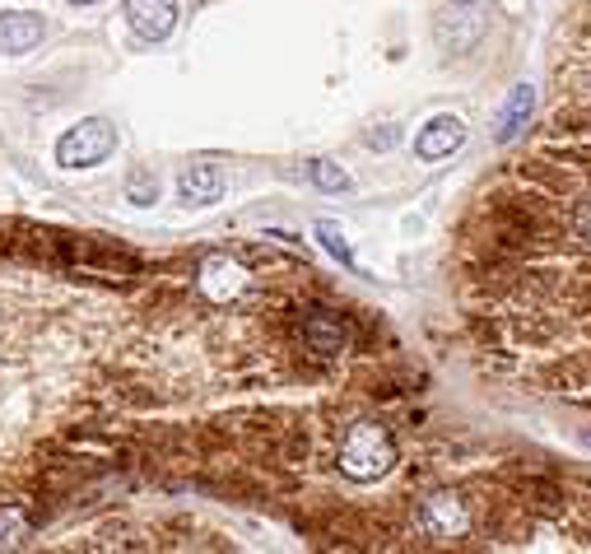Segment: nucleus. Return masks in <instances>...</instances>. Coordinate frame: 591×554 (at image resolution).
Returning <instances> with one entry per match:
<instances>
[{"instance_id":"nucleus-1","label":"nucleus","mask_w":591,"mask_h":554,"mask_svg":"<svg viewBox=\"0 0 591 554\" xmlns=\"http://www.w3.org/2000/svg\"><path fill=\"white\" fill-rule=\"evenodd\" d=\"M336 466H340V475H350L359 485H373V480H382L396 466V443H391V433L382 424H354L340 438Z\"/></svg>"},{"instance_id":"nucleus-2","label":"nucleus","mask_w":591,"mask_h":554,"mask_svg":"<svg viewBox=\"0 0 591 554\" xmlns=\"http://www.w3.org/2000/svg\"><path fill=\"white\" fill-rule=\"evenodd\" d=\"M191 280H196V294H201L210 308H229V303H238V298L247 294L252 271H247L238 257H229V252H210V257H201V266H196Z\"/></svg>"},{"instance_id":"nucleus-3","label":"nucleus","mask_w":591,"mask_h":554,"mask_svg":"<svg viewBox=\"0 0 591 554\" xmlns=\"http://www.w3.org/2000/svg\"><path fill=\"white\" fill-rule=\"evenodd\" d=\"M112 145H117L112 122L89 117V122H75L66 136H61V145H56V163H61V168H94V163H103L112 154Z\"/></svg>"},{"instance_id":"nucleus-4","label":"nucleus","mask_w":591,"mask_h":554,"mask_svg":"<svg viewBox=\"0 0 591 554\" xmlns=\"http://www.w3.org/2000/svg\"><path fill=\"white\" fill-rule=\"evenodd\" d=\"M415 522L433 541H457V536L471 531V503L461 499V494H452V489H438V494H429V499L419 503Z\"/></svg>"},{"instance_id":"nucleus-5","label":"nucleus","mask_w":591,"mask_h":554,"mask_svg":"<svg viewBox=\"0 0 591 554\" xmlns=\"http://www.w3.org/2000/svg\"><path fill=\"white\" fill-rule=\"evenodd\" d=\"M433 33H438V42H443V52H452V56L471 52L484 33L480 5H461V0L457 5H443V14L433 19Z\"/></svg>"},{"instance_id":"nucleus-6","label":"nucleus","mask_w":591,"mask_h":554,"mask_svg":"<svg viewBox=\"0 0 591 554\" xmlns=\"http://www.w3.org/2000/svg\"><path fill=\"white\" fill-rule=\"evenodd\" d=\"M298 336H303V345H308L312 354H340L345 350V340H350V331H345V322H340L336 312L326 308H308L303 317H298Z\"/></svg>"},{"instance_id":"nucleus-7","label":"nucleus","mask_w":591,"mask_h":554,"mask_svg":"<svg viewBox=\"0 0 591 554\" xmlns=\"http://www.w3.org/2000/svg\"><path fill=\"white\" fill-rule=\"evenodd\" d=\"M126 24L135 38L163 42L177 28V0H126Z\"/></svg>"},{"instance_id":"nucleus-8","label":"nucleus","mask_w":591,"mask_h":554,"mask_svg":"<svg viewBox=\"0 0 591 554\" xmlns=\"http://www.w3.org/2000/svg\"><path fill=\"white\" fill-rule=\"evenodd\" d=\"M466 145V126L457 117H433L424 122V131L415 136V154L419 159H447V154H457Z\"/></svg>"},{"instance_id":"nucleus-9","label":"nucleus","mask_w":591,"mask_h":554,"mask_svg":"<svg viewBox=\"0 0 591 554\" xmlns=\"http://www.w3.org/2000/svg\"><path fill=\"white\" fill-rule=\"evenodd\" d=\"M42 42V19L28 10H0V52L24 56Z\"/></svg>"},{"instance_id":"nucleus-10","label":"nucleus","mask_w":591,"mask_h":554,"mask_svg":"<svg viewBox=\"0 0 591 554\" xmlns=\"http://www.w3.org/2000/svg\"><path fill=\"white\" fill-rule=\"evenodd\" d=\"M177 196H182V205H215L224 196V173L215 163H191L177 177Z\"/></svg>"},{"instance_id":"nucleus-11","label":"nucleus","mask_w":591,"mask_h":554,"mask_svg":"<svg viewBox=\"0 0 591 554\" xmlns=\"http://www.w3.org/2000/svg\"><path fill=\"white\" fill-rule=\"evenodd\" d=\"M531 112H536V89H531V84H517L508 94V103H503L494 117V140H512L531 122Z\"/></svg>"},{"instance_id":"nucleus-12","label":"nucleus","mask_w":591,"mask_h":554,"mask_svg":"<svg viewBox=\"0 0 591 554\" xmlns=\"http://www.w3.org/2000/svg\"><path fill=\"white\" fill-rule=\"evenodd\" d=\"M303 182H312L317 191H350L354 187L350 173H345L340 163H331V159H308L303 163Z\"/></svg>"},{"instance_id":"nucleus-13","label":"nucleus","mask_w":591,"mask_h":554,"mask_svg":"<svg viewBox=\"0 0 591 554\" xmlns=\"http://www.w3.org/2000/svg\"><path fill=\"white\" fill-rule=\"evenodd\" d=\"M317 243L331 252V257L345 266V271H359V261H354V252H350V243H345V233H340V224H331V219H322L317 224Z\"/></svg>"},{"instance_id":"nucleus-14","label":"nucleus","mask_w":591,"mask_h":554,"mask_svg":"<svg viewBox=\"0 0 591 554\" xmlns=\"http://www.w3.org/2000/svg\"><path fill=\"white\" fill-rule=\"evenodd\" d=\"M126 196H131V205H154V196H159L154 173H135L131 182H126Z\"/></svg>"},{"instance_id":"nucleus-15","label":"nucleus","mask_w":591,"mask_h":554,"mask_svg":"<svg viewBox=\"0 0 591 554\" xmlns=\"http://www.w3.org/2000/svg\"><path fill=\"white\" fill-rule=\"evenodd\" d=\"M70 5H94V0H70Z\"/></svg>"},{"instance_id":"nucleus-16","label":"nucleus","mask_w":591,"mask_h":554,"mask_svg":"<svg viewBox=\"0 0 591 554\" xmlns=\"http://www.w3.org/2000/svg\"><path fill=\"white\" fill-rule=\"evenodd\" d=\"M587 447H591V433H587Z\"/></svg>"}]
</instances>
